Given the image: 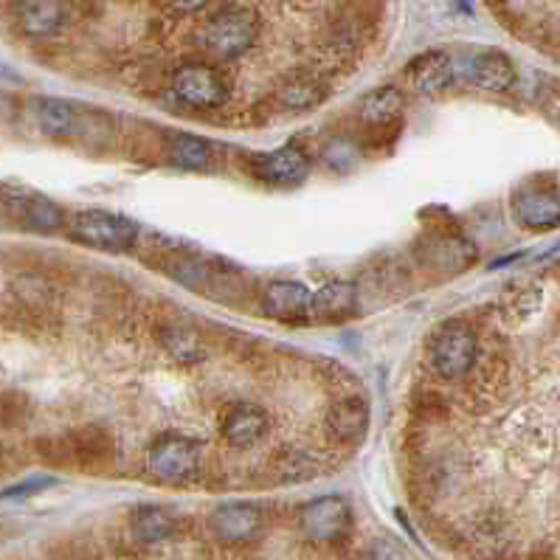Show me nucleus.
Listing matches in <instances>:
<instances>
[{"instance_id": "423d86ee", "label": "nucleus", "mask_w": 560, "mask_h": 560, "mask_svg": "<svg viewBox=\"0 0 560 560\" xmlns=\"http://www.w3.org/2000/svg\"><path fill=\"white\" fill-rule=\"evenodd\" d=\"M0 206L14 223L28 231H57L68 223L66 211L51 198L21 184L0 186Z\"/></svg>"}, {"instance_id": "a211bd4d", "label": "nucleus", "mask_w": 560, "mask_h": 560, "mask_svg": "<svg viewBox=\"0 0 560 560\" xmlns=\"http://www.w3.org/2000/svg\"><path fill=\"white\" fill-rule=\"evenodd\" d=\"M32 119L37 130L51 136V139H68L80 132V110L77 105L54 96H40L32 102Z\"/></svg>"}, {"instance_id": "a878e982", "label": "nucleus", "mask_w": 560, "mask_h": 560, "mask_svg": "<svg viewBox=\"0 0 560 560\" xmlns=\"http://www.w3.org/2000/svg\"><path fill=\"white\" fill-rule=\"evenodd\" d=\"M51 485H54V479H48V476H34V479L18 481V485H12V488L3 490V493H0V501L28 499V495L43 493V490H48V488H51Z\"/></svg>"}, {"instance_id": "6e6552de", "label": "nucleus", "mask_w": 560, "mask_h": 560, "mask_svg": "<svg viewBox=\"0 0 560 560\" xmlns=\"http://www.w3.org/2000/svg\"><path fill=\"white\" fill-rule=\"evenodd\" d=\"M73 18L71 0H18L14 23L32 40H51L60 37Z\"/></svg>"}, {"instance_id": "1a4fd4ad", "label": "nucleus", "mask_w": 560, "mask_h": 560, "mask_svg": "<svg viewBox=\"0 0 560 560\" xmlns=\"http://www.w3.org/2000/svg\"><path fill=\"white\" fill-rule=\"evenodd\" d=\"M209 527L223 544H245L262 533V508L254 501H229L209 515Z\"/></svg>"}, {"instance_id": "dca6fc26", "label": "nucleus", "mask_w": 560, "mask_h": 560, "mask_svg": "<svg viewBox=\"0 0 560 560\" xmlns=\"http://www.w3.org/2000/svg\"><path fill=\"white\" fill-rule=\"evenodd\" d=\"M420 257L429 268L442 270V273H459L474 265L476 245L459 234H434L420 250Z\"/></svg>"}, {"instance_id": "4468645a", "label": "nucleus", "mask_w": 560, "mask_h": 560, "mask_svg": "<svg viewBox=\"0 0 560 560\" xmlns=\"http://www.w3.org/2000/svg\"><path fill=\"white\" fill-rule=\"evenodd\" d=\"M268 415L259 406L237 402V406H231L225 411L223 422H220V434L234 448H250V445H257L268 434Z\"/></svg>"}, {"instance_id": "7ed1b4c3", "label": "nucleus", "mask_w": 560, "mask_h": 560, "mask_svg": "<svg viewBox=\"0 0 560 560\" xmlns=\"http://www.w3.org/2000/svg\"><path fill=\"white\" fill-rule=\"evenodd\" d=\"M68 237L88 248L107 250V254H125L139 240V225L121 214H110L102 209H85L71 214L66 223Z\"/></svg>"}, {"instance_id": "6ab92c4d", "label": "nucleus", "mask_w": 560, "mask_h": 560, "mask_svg": "<svg viewBox=\"0 0 560 560\" xmlns=\"http://www.w3.org/2000/svg\"><path fill=\"white\" fill-rule=\"evenodd\" d=\"M411 82L420 93L434 96V93L448 91L454 85V57L448 51H429L411 62Z\"/></svg>"}, {"instance_id": "f03ea898", "label": "nucleus", "mask_w": 560, "mask_h": 560, "mask_svg": "<svg viewBox=\"0 0 560 560\" xmlns=\"http://www.w3.org/2000/svg\"><path fill=\"white\" fill-rule=\"evenodd\" d=\"M206 445L180 431H166L147 445L144 470L161 485H180L191 479L203 465Z\"/></svg>"}, {"instance_id": "f257e3e1", "label": "nucleus", "mask_w": 560, "mask_h": 560, "mask_svg": "<svg viewBox=\"0 0 560 560\" xmlns=\"http://www.w3.org/2000/svg\"><path fill=\"white\" fill-rule=\"evenodd\" d=\"M431 370L445 381H462L479 363V336L476 327L462 318L440 324L429 338Z\"/></svg>"}, {"instance_id": "39448f33", "label": "nucleus", "mask_w": 560, "mask_h": 560, "mask_svg": "<svg viewBox=\"0 0 560 560\" xmlns=\"http://www.w3.org/2000/svg\"><path fill=\"white\" fill-rule=\"evenodd\" d=\"M170 88L184 105L195 110H214L229 100V80L218 66L184 62L170 73Z\"/></svg>"}, {"instance_id": "9b49d317", "label": "nucleus", "mask_w": 560, "mask_h": 560, "mask_svg": "<svg viewBox=\"0 0 560 560\" xmlns=\"http://www.w3.org/2000/svg\"><path fill=\"white\" fill-rule=\"evenodd\" d=\"M327 434L338 442V445H361L370 431V402L363 397H341L332 402L327 417H324Z\"/></svg>"}, {"instance_id": "412c9836", "label": "nucleus", "mask_w": 560, "mask_h": 560, "mask_svg": "<svg viewBox=\"0 0 560 560\" xmlns=\"http://www.w3.org/2000/svg\"><path fill=\"white\" fill-rule=\"evenodd\" d=\"M402 110V93L395 85L372 88L370 93H363L358 100V116H361L366 125L383 127L395 121Z\"/></svg>"}, {"instance_id": "b1692460", "label": "nucleus", "mask_w": 560, "mask_h": 560, "mask_svg": "<svg viewBox=\"0 0 560 560\" xmlns=\"http://www.w3.org/2000/svg\"><path fill=\"white\" fill-rule=\"evenodd\" d=\"M68 440H71L73 459L80 462H105L116 451L113 436L105 429H100V425H88V429L73 431V434H68Z\"/></svg>"}, {"instance_id": "0eeeda50", "label": "nucleus", "mask_w": 560, "mask_h": 560, "mask_svg": "<svg viewBox=\"0 0 560 560\" xmlns=\"http://www.w3.org/2000/svg\"><path fill=\"white\" fill-rule=\"evenodd\" d=\"M352 527V508L343 495H318L299 510V529L313 544L341 540Z\"/></svg>"}, {"instance_id": "9d476101", "label": "nucleus", "mask_w": 560, "mask_h": 560, "mask_svg": "<svg viewBox=\"0 0 560 560\" xmlns=\"http://www.w3.org/2000/svg\"><path fill=\"white\" fill-rule=\"evenodd\" d=\"M250 172L262 184L270 186H296L311 175V159L302 147H279L273 152H262L250 159Z\"/></svg>"}, {"instance_id": "4be33fe9", "label": "nucleus", "mask_w": 560, "mask_h": 560, "mask_svg": "<svg viewBox=\"0 0 560 560\" xmlns=\"http://www.w3.org/2000/svg\"><path fill=\"white\" fill-rule=\"evenodd\" d=\"M130 527L136 540H141V544H161V540L175 535L178 518L166 508H152V504H147V508H139L132 513Z\"/></svg>"}, {"instance_id": "20e7f679", "label": "nucleus", "mask_w": 560, "mask_h": 560, "mask_svg": "<svg viewBox=\"0 0 560 560\" xmlns=\"http://www.w3.org/2000/svg\"><path fill=\"white\" fill-rule=\"evenodd\" d=\"M454 57V85L479 88L488 93H504L515 85V66L508 54L493 48L451 54Z\"/></svg>"}, {"instance_id": "ddd939ff", "label": "nucleus", "mask_w": 560, "mask_h": 560, "mask_svg": "<svg viewBox=\"0 0 560 560\" xmlns=\"http://www.w3.org/2000/svg\"><path fill=\"white\" fill-rule=\"evenodd\" d=\"M311 296L313 293L302 282L277 279V282L265 284L259 304H262L265 316L277 318V322H299L311 313Z\"/></svg>"}, {"instance_id": "5701e85b", "label": "nucleus", "mask_w": 560, "mask_h": 560, "mask_svg": "<svg viewBox=\"0 0 560 560\" xmlns=\"http://www.w3.org/2000/svg\"><path fill=\"white\" fill-rule=\"evenodd\" d=\"M270 470L279 481H307L322 470V459L313 451L282 448L270 459Z\"/></svg>"}, {"instance_id": "2eb2a0df", "label": "nucleus", "mask_w": 560, "mask_h": 560, "mask_svg": "<svg viewBox=\"0 0 560 560\" xmlns=\"http://www.w3.org/2000/svg\"><path fill=\"white\" fill-rule=\"evenodd\" d=\"M330 96V85L322 73L311 71H293L288 73L277 88V100L284 110H313Z\"/></svg>"}, {"instance_id": "393cba45", "label": "nucleus", "mask_w": 560, "mask_h": 560, "mask_svg": "<svg viewBox=\"0 0 560 560\" xmlns=\"http://www.w3.org/2000/svg\"><path fill=\"white\" fill-rule=\"evenodd\" d=\"M166 150H170L172 164L184 166V170H203L211 161V147L203 139H198V136H189V132L172 136Z\"/></svg>"}, {"instance_id": "f8f14e48", "label": "nucleus", "mask_w": 560, "mask_h": 560, "mask_svg": "<svg viewBox=\"0 0 560 560\" xmlns=\"http://www.w3.org/2000/svg\"><path fill=\"white\" fill-rule=\"evenodd\" d=\"M513 218L524 229L560 225V195L544 186H524L513 195Z\"/></svg>"}, {"instance_id": "aec40b11", "label": "nucleus", "mask_w": 560, "mask_h": 560, "mask_svg": "<svg viewBox=\"0 0 560 560\" xmlns=\"http://www.w3.org/2000/svg\"><path fill=\"white\" fill-rule=\"evenodd\" d=\"M161 347L170 352L172 361L178 363H200L209 355V347H206L203 336H200L195 327L178 322H166L159 332Z\"/></svg>"}, {"instance_id": "bb28decb", "label": "nucleus", "mask_w": 560, "mask_h": 560, "mask_svg": "<svg viewBox=\"0 0 560 560\" xmlns=\"http://www.w3.org/2000/svg\"><path fill=\"white\" fill-rule=\"evenodd\" d=\"M363 560H406V552L397 540L392 538H377L372 540L366 552H363Z\"/></svg>"}, {"instance_id": "f3484780", "label": "nucleus", "mask_w": 560, "mask_h": 560, "mask_svg": "<svg viewBox=\"0 0 560 560\" xmlns=\"http://www.w3.org/2000/svg\"><path fill=\"white\" fill-rule=\"evenodd\" d=\"M358 311V288L352 282H327L311 296L313 322H343L355 316Z\"/></svg>"}]
</instances>
